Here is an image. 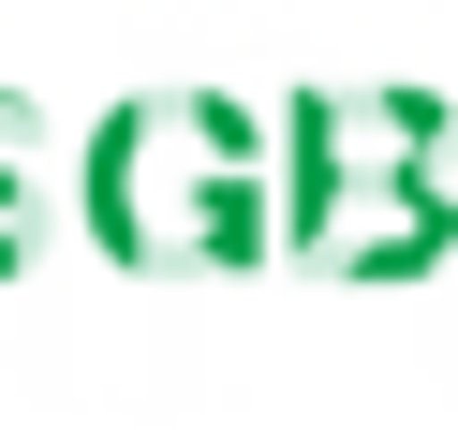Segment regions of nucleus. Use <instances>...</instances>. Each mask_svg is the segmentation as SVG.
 I'll return each mask as SVG.
<instances>
[{
    "label": "nucleus",
    "instance_id": "nucleus-1",
    "mask_svg": "<svg viewBox=\"0 0 458 443\" xmlns=\"http://www.w3.org/2000/svg\"><path fill=\"white\" fill-rule=\"evenodd\" d=\"M192 251H222V266L267 251V207H251V177H237V163H208V192H192Z\"/></svg>",
    "mask_w": 458,
    "mask_h": 443
}]
</instances>
